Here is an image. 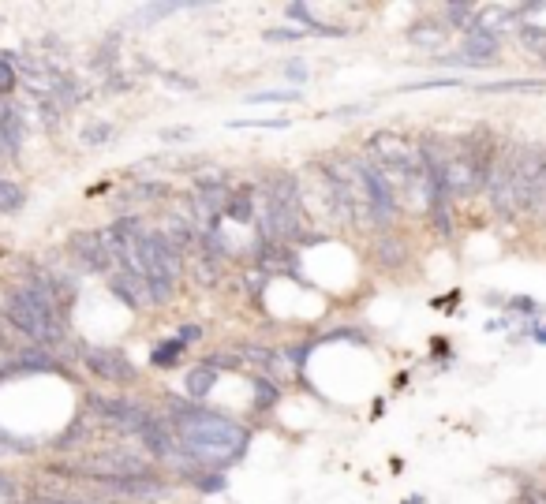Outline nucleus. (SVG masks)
I'll list each match as a JSON object with an SVG mask.
<instances>
[{
    "label": "nucleus",
    "instance_id": "obj_10",
    "mask_svg": "<svg viewBox=\"0 0 546 504\" xmlns=\"http://www.w3.org/2000/svg\"><path fill=\"white\" fill-rule=\"evenodd\" d=\"M262 206H288L300 210V180L296 172H273L270 180L262 183Z\"/></svg>",
    "mask_w": 546,
    "mask_h": 504
},
{
    "label": "nucleus",
    "instance_id": "obj_13",
    "mask_svg": "<svg viewBox=\"0 0 546 504\" xmlns=\"http://www.w3.org/2000/svg\"><path fill=\"white\" fill-rule=\"evenodd\" d=\"M449 38V27L442 19H419L408 27V42L419 45V49H442Z\"/></svg>",
    "mask_w": 546,
    "mask_h": 504
},
{
    "label": "nucleus",
    "instance_id": "obj_27",
    "mask_svg": "<svg viewBox=\"0 0 546 504\" xmlns=\"http://www.w3.org/2000/svg\"><path fill=\"white\" fill-rule=\"evenodd\" d=\"M277 396H281V389H277L273 381H266V378L255 381V407H273L277 404Z\"/></svg>",
    "mask_w": 546,
    "mask_h": 504
},
{
    "label": "nucleus",
    "instance_id": "obj_20",
    "mask_svg": "<svg viewBox=\"0 0 546 504\" xmlns=\"http://www.w3.org/2000/svg\"><path fill=\"white\" fill-rule=\"evenodd\" d=\"M517 42H520V49H524L528 56H535V60H546V30L520 23V27H517Z\"/></svg>",
    "mask_w": 546,
    "mask_h": 504
},
{
    "label": "nucleus",
    "instance_id": "obj_24",
    "mask_svg": "<svg viewBox=\"0 0 546 504\" xmlns=\"http://www.w3.org/2000/svg\"><path fill=\"white\" fill-rule=\"evenodd\" d=\"M191 273H195V280H199L202 288H214L217 280H221V262L217 258H210V254H202L191 262Z\"/></svg>",
    "mask_w": 546,
    "mask_h": 504
},
{
    "label": "nucleus",
    "instance_id": "obj_1",
    "mask_svg": "<svg viewBox=\"0 0 546 504\" xmlns=\"http://www.w3.org/2000/svg\"><path fill=\"white\" fill-rule=\"evenodd\" d=\"M169 422L180 437V452L199 471H221L236 463L251 445V430L244 422L229 419L221 411H202L184 400H169Z\"/></svg>",
    "mask_w": 546,
    "mask_h": 504
},
{
    "label": "nucleus",
    "instance_id": "obj_8",
    "mask_svg": "<svg viewBox=\"0 0 546 504\" xmlns=\"http://www.w3.org/2000/svg\"><path fill=\"white\" fill-rule=\"evenodd\" d=\"M68 254H72L75 266L83 269V273H109L113 269L101 232H72L68 236Z\"/></svg>",
    "mask_w": 546,
    "mask_h": 504
},
{
    "label": "nucleus",
    "instance_id": "obj_19",
    "mask_svg": "<svg viewBox=\"0 0 546 504\" xmlns=\"http://www.w3.org/2000/svg\"><path fill=\"white\" fill-rule=\"evenodd\" d=\"M217 385V370L210 363H199L191 374H187V396L191 400H202V396H210V389Z\"/></svg>",
    "mask_w": 546,
    "mask_h": 504
},
{
    "label": "nucleus",
    "instance_id": "obj_26",
    "mask_svg": "<svg viewBox=\"0 0 546 504\" xmlns=\"http://www.w3.org/2000/svg\"><path fill=\"white\" fill-rule=\"evenodd\" d=\"M131 195L143 198V202H158V198H169L173 191H169V183H135Z\"/></svg>",
    "mask_w": 546,
    "mask_h": 504
},
{
    "label": "nucleus",
    "instance_id": "obj_12",
    "mask_svg": "<svg viewBox=\"0 0 546 504\" xmlns=\"http://www.w3.org/2000/svg\"><path fill=\"white\" fill-rule=\"evenodd\" d=\"M498 49H502V38H498V34L475 27L472 34H464V56H460V64H490V60L498 56Z\"/></svg>",
    "mask_w": 546,
    "mask_h": 504
},
{
    "label": "nucleus",
    "instance_id": "obj_31",
    "mask_svg": "<svg viewBox=\"0 0 546 504\" xmlns=\"http://www.w3.org/2000/svg\"><path fill=\"white\" fill-rule=\"evenodd\" d=\"M520 504H546V486H535V482H528V486L520 490Z\"/></svg>",
    "mask_w": 546,
    "mask_h": 504
},
{
    "label": "nucleus",
    "instance_id": "obj_4",
    "mask_svg": "<svg viewBox=\"0 0 546 504\" xmlns=\"http://www.w3.org/2000/svg\"><path fill=\"white\" fill-rule=\"evenodd\" d=\"M356 172L363 180V195H367V210H371L374 224L378 228H389V224L401 217V202H397V191L382 168H374L371 161H356Z\"/></svg>",
    "mask_w": 546,
    "mask_h": 504
},
{
    "label": "nucleus",
    "instance_id": "obj_18",
    "mask_svg": "<svg viewBox=\"0 0 546 504\" xmlns=\"http://www.w3.org/2000/svg\"><path fill=\"white\" fill-rule=\"evenodd\" d=\"M255 262L262 269H288L292 266V251H288V243H270V239H262L259 251H255Z\"/></svg>",
    "mask_w": 546,
    "mask_h": 504
},
{
    "label": "nucleus",
    "instance_id": "obj_32",
    "mask_svg": "<svg viewBox=\"0 0 546 504\" xmlns=\"http://www.w3.org/2000/svg\"><path fill=\"white\" fill-rule=\"evenodd\" d=\"M229 127H288V120H232Z\"/></svg>",
    "mask_w": 546,
    "mask_h": 504
},
{
    "label": "nucleus",
    "instance_id": "obj_7",
    "mask_svg": "<svg viewBox=\"0 0 546 504\" xmlns=\"http://www.w3.org/2000/svg\"><path fill=\"white\" fill-rule=\"evenodd\" d=\"M490 195V210L498 213V217H517L520 213V202H517V187H513V150L509 154H498L494 168H490V180L483 187Z\"/></svg>",
    "mask_w": 546,
    "mask_h": 504
},
{
    "label": "nucleus",
    "instance_id": "obj_33",
    "mask_svg": "<svg viewBox=\"0 0 546 504\" xmlns=\"http://www.w3.org/2000/svg\"><path fill=\"white\" fill-rule=\"evenodd\" d=\"M296 38H303V30H270L266 34V42H296Z\"/></svg>",
    "mask_w": 546,
    "mask_h": 504
},
{
    "label": "nucleus",
    "instance_id": "obj_6",
    "mask_svg": "<svg viewBox=\"0 0 546 504\" xmlns=\"http://www.w3.org/2000/svg\"><path fill=\"white\" fill-rule=\"evenodd\" d=\"M87 404L101 422L116 426L120 434H139V430L146 426V419H150V411H146L143 404L124 400V396H90Z\"/></svg>",
    "mask_w": 546,
    "mask_h": 504
},
{
    "label": "nucleus",
    "instance_id": "obj_3",
    "mask_svg": "<svg viewBox=\"0 0 546 504\" xmlns=\"http://www.w3.org/2000/svg\"><path fill=\"white\" fill-rule=\"evenodd\" d=\"M367 154H371V165L382 168V172H393L397 180H416L423 176V154H419V142L404 139L397 131H374L367 139Z\"/></svg>",
    "mask_w": 546,
    "mask_h": 504
},
{
    "label": "nucleus",
    "instance_id": "obj_11",
    "mask_svg": "<svg viewBox=\"0 0 546 504\" xmlns=\"http://www.w3.org/2000/svg\"><path fill=\"white\" fill-rule=\"evenodd\" d=\"M109 288L113 295L131 310H143L150 303V292H146V280L139 273H124V269H116L113 277H109Z\"/></svg>",
    "mask_w": 546,
    "mask_h": 504
},
{
    "label": "nucleus",
    "instance_id": "obj_17",
    "mask_svg": "<svg viewBox=\"0 0 546 504\" xmlns=\"http://www.w3.org/2000/svg\"><path fill=\"white\" fill-rule=\"evenodd\" d=\"M442 23H446L449 30L472 34L475 23H479V8H475V4H446V8H442Z\"/></svg>",
    "mask_w": 546,
    "mask_h": 504
},
{
    "label": "nucleus",
    "instance_id": "obj_36",
    "mask_svg": "<svg viewBox=\"0 0 546 504\" xmlns=\"http://www.w3.org/2000/svg\"><path fill=\"white\" fill-rule=\"evenodd\" d=\"M0 348H4V329H0Z\"/></svg>",
    "mask_w": 546,
    "mask_h": 504
},
{
    "label": "nucleus",
    "instance_id": "obj_22",
    "mask_svg": "<svg viewBox=\"0 0 546 504\" xmlns=\"http://www.w3.org/2000/svg\"><path fill=\"white\" fill-rule=\"evenodd\" d=\"M184 340H165V344H158L154 348V355H150V363L161 366V370H173V366H180V359H184Z\"/></svg>",
    "mask_w": 546,
    "mask_h": 504
},
{
    "label": "nucleus",
    "instance_id": "obj_28",
    "mask_svg": "<svg viewBox=\"0 0 546 504\" xmlns=\"http://www.w3.org/2000/svg\"><path fill=\"white\" fill-rule=\"evenodd\" d=\"M251 101H300V90L288 86V90H262V94H251Z\"/></svg>",
    "mask_w": 546,
    "mask_h": 504
},
{
    "label": "nucleus",
    "instance_id": "obj_21",
    "mask_svg": "<svg viewBox=\"0 0 546 504\" xmlns=\"http://www.w3.org/2000/svg\"><path fill=\"white\" fill-rule=\"evenodd\" d=\"M483 94H539V90H546L543 79H509V83H487L479 86Z\"/></svg>",
    "mask_w": 546,
    "mask_h": 504
},
{
    "label": "nucleus",
    "instance_id": "obj_34",
    "mask_svg": "<svg viewBox=\"0 0 546 504\" xmlns=\"http://www.w3.org/2000/svg\"><path fill=\"white\" fill-rule=\"evenodd\" d=\"M195 336H199V325H184V329H180V336H176V340H184V344H191Z\"/></svg>",
    "mask_w": 546,
    "mask_h": 504
},
{
    "label": "nucleus",
    "instance_id": "obj_14",
    "mask_svg": "<svg viewBox=\"0 0 546 504\" xmlns=\"http://www.w3.org/2000/svg\"><path fill=\"white\" fill-rule=\"evenodd\" d=\"M12 366L23 374H53V370H60V359L45 348H23L12 359Z\"/></svg>",
    "mask_w": 546,
    "mask_h": 504
},
{
    "label": "nucleus",
    "instance_id": "obj_16",
    "mask_svg": "<svg viewBox=\"0 0 546 504\" xmlns=\"http://www.w3.org/2000/svg\"><path fill=\"white\" fill-rule=\"evenodd\" d=\"M374 258H378V266L397 269L408 262V247L401 243V236H378V243H374Z\"/></svg>",
    "mask_w": 546,
    "mask_h": 504
},
{
    "label": "nucleus",
    "instance_id": "obj_9",
    "mask_svg": "<svg viewBox=\"0 0 546 504\" xmlns=\"http://www.w3.org/2000/svg\"><path fill=\"white\" fill-rule=\"evenodd\" d=\"M139 441H143L146 456H154V460H169V456L180 452V437H176L173 422L158 419V415L146 419V426L139 430Z\"/></svg>",
    "mask_w": 546,
    "mask_h": 504
},
{
    "label": "nucleus",
    "instance_id": "obj_2",
    "mask_svg": "<svg viewBox=\"0 0 546 504\" xmlns=\"http://www.w3.org/2000/svg\"><path fill=\"white\" fill-rule=\"evenodd\" d=\"M0 314H4V322L12 325L15 333L27 336L30 344H38V348H49V344L64 340V314H60V307L45 292L30 288V284L8 288L4 299H0Z\"/></svg>",
    "mask_w": 546,
    "mask_h": 504
},
{
    "label": "nucleus",
    "instance_id": "obj_25",
    "mask_svg": "<svg viewBox=\"0 0 546 504\" xmlns=\"http://www.w3.org/2000/svg\"><path fill=\"white\" fill-rule=\"evenodd\" d=\"M15 86H19V71H15V64L4 53L0 56V98H12Z\"/></svg>",
    "mask_w": 546,
    "mask_h": 504
},
{
    "label": "nucleus",
    "instance_id": "obj_30",
    "mask_svg": "<svg viewBox=\"0 0 546 504\" xmlns=\"http://www.w3.org/2000/svg\"><path fill=\"white\" fill-rule=\"evenodd\" d=\"M109 135H113V127L98 124V127H87V131H83V142H87V146H101V142L109 139Z\"/></svg>",
    "mask_w": 546,
    "mask_h": 504
},
{
    "label": "nucleus",
    "instance_id": "obj_5",
    "mask_svg": "<svg viewBox=\"0 0 546 504\" xmlns=\"http://www.w3.org/2000/svg\"><path fill=\"white\" fill-rule=\"evenodd\" d=\"M83 366L105 385H131L139 381V366L128 359V351L120 348H83Z\"/></svg>",
    "mask_w": 546,
    "mask_h": 504
},
{
    "label": "nucleus",
    "instance_id": "obj_29",
    "mask_svg": "<svg viewBox=\"0 0 546 504\" xmlns=\"http://www.w3.org/2000/svg\"><path fill=\"white\" fill-rule=\"evenodd\" d=\"M15 501H19V486H15L12 475L0 471V504H15Z\"/></svg>",
    "mask_w": 546,
    "mask_h": 504
},
{
    "label": "nucleus",
    "instance_id": "obj_15",
    "mask_svg": "<svg viewBox=\"0 0 546 504\" xmlns=\"http://www.w3.org/2000/svg\"><path fill=\"white\" fill-rule=\"evenodd\" d=\"M255 213H259V206H255V191L251 187H236L229 198V210H225V217L236 224H251L255 221Z\"/></svg>",
    "mask_w": 546,
    "mask_h": 504
},
{
    "label": "nucleus",
    "instance_id": "obj_35",
    "mask_svg": "<svg viewBox=\"0 0 546 504\" xmlns=\"http://www.w3.org/2000/svg\"><path fill=\"white\" fill-rule=\"evenodd\" d=\"M539 340H543V344H546V329H539Z\"/></svg>",
    "mask_w": 546,
    "mask_h": 504
},
{
    "label": "nucleus",
    "instance_id": "obj_23",
    "mask_svg": "<svg viewBox=\"0 0 546 504\" xmlns=\"http://www.w3.org/2000/svg\"><path fill=\"white\" fill-rule=\"evenodd\" d=\"M23 206H27V191L0 176V213H19Z\"/></svg>",
    "mask_w": 546,
    "mask_h": 504
}]
</instances>
